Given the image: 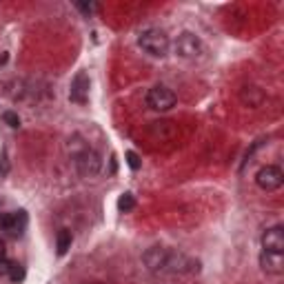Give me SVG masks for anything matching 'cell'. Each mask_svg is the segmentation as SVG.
<instances>
[{
    "instance_id": "6da1fadb",
    "label": "cell",
    "mask_w": 284,
    "mask_h": 284,
    "mask_svg": "<svg viewBox=\"0 0 284 284\" xmlns=\"http://www.w3.org/2000/svg\"><path fill=\"white\" fill-rule=\"evenodd\" d=\"M138 44H140L149 56H155V58L167 56V51H169V38H167V34L160 29L142 31L140 38H138Z\"/></svg>"
},
{
    "instance_id": "7a4b0ae2",
    "label": "cell",
    "mask_w": 284,
    "mask_h": 284,
    "mask_svg": "<svg viewBox=\"0 0 284 284\" xmlns=\"http://www.w3.org/2000/svg\"><path fill=\"white\" fill-rule=\"evenodd\" d=\"M176 53L180 58L193 60V58H198L200 53H202V42H200V38L195 34L184 31V34H180L176 40Z\"/></svg>"
},
{
    "instance_id": "3957f363",
    "label": "cell",
    "mask_w": 284,
    "mask_h": 284,
    "mask_svg": "<svg viewBox=\"0 0 284 284\" xmlns=\"http://www.w3.org/2000/svg\"><path fill=\"white\" fill-rule=\"evenodd\" d=\"M176 93L167 87H153L146 93V105L153 111H169L173 105H176Z\"/></svg>"
},
{
    "instance_id": "277c9868",
    "label": "cell",
    "mask_w": 284,
    "mask_h": 284,
    "mask_svg": "<svg viewBox=\"0 0 284 284\" xmlns=\"http://www.w3.org/2000/svg\"><path fill=\"white\" fill-rule=\"evenodd\" d=\"M255 182L260 189L264 191H273V189H280L284 182V173L280 167H275V164H269V167L260 169L255 176Z\"/></svg>"
},
{
    "instance_id": "5b68a950",
    "label": "cell",
    "mask_w": 284,
    "mask_h": 284,
    "mask_svg": "<svg viewBox=\"0 0 284 284\" xmlns=\"http://www.w3.org/2000/svg\"><path fill=\"white\" fill-rule=\"evenodd\" d=\"M262 247H264L266 253L282 255V253H284V229H282V226L266 229L264 235H262Z\"/></svg>"
},
{
    "instance_id": "8992f818",
    "label": "cell",
    "mask_w": 284,
    "mask_h": 284,
    "mask_svg": "<svg viewBox=\"0 0 284 284\" xmlns=\"http://www.w3.org/2000/svg\"><path fill=\"white\" fill-rule=\"evenodd\" d=\"M69 98L78 105H84L89 98V75L84 71L75 73V78L71 80V91H69Z\"/></svg>"
},
{
    "instance_id": "52a82bcc",
    "label": "cell",
    "mask_w": 284,
    "mask_h": 284,
    "mask_svg": "<svg viewBox=\"0 0 284 284\" xmlns=\"http://www.w3.org/2000/svg\"><path fill=\"white\" fill-rule=\"evenodd\" d=\"M144 264L149 266V271L164 269V266H169V253H164L162 248H151L144 253Z\"/></svg>"
},
{
    "instance_id": "ba28073f",
    "label": "cell",
    "mask_w": 284,
    "mask_h": 284,
    "mask_svg": "<svg viewBox=\"0 0 284 284\" xmlns=\"http://www.w3.org/2000/svg\"><path fill=\"white\" fill-rule=\"evenodd\" d=\"M240 100L247 106H260L264 100V91L260 87H242L240 89Z\"/></svg>"
},
{
    "instance_id": "9c48e42d",
    "label": "cell",
    "mask_w": 284,
    "mask_h": 284,
    "mask_svg": "<svg viewBox=\"0 0 284 284\" xmlns=\"http://www.w3.org/2000/svg\"><path fill=\"white\" fill-rule=\"evenodd\" d=\"M78 167H80V171L84 173V176H93V173L98 171V167H100V162H98V155L96 153H84L82 158L78 160Z\"/></svg>"
},
{
    "instance_id": "30bf717a",
    "label": "cell",
    "mask_w": 284,
    "mask_h": 284,
    "mask_svg": "<svg viewBox=\"0 0 284 284\" xmlns=\"http://www.w3.org/2000/svg\"><path fill=\"white\" fill-rule=\"evenodd\" d=\"M262 266L264 271L271 273H282V255H275V253H262Z\"/></svg>"
},
{
    "instance_id": "8fae6325",
    "label": "cell",
    "mask_w": 284,
    "mask_h": 284,
    "mask_svg": "<svg viewBox=\"0 0 284 284\" xmlns=\"http://www.w3.org/2000/svg\"><path fill=\"white\" fill-rule=\"evenodd\" d=\"M69 248H71V231L62 229L60 233H58V255H65Z\"/></svg>"
},
{
    "instance_id": "7c38bea8",
    "label": "cell",
    "mask_w": 284,
    "mask_h": 284,
    "mask_svg": "<svg viewBox=\"0 0 284 284\" xmlns=\"http://www.w3.org/2000/svg\"><path fill=\"white\" fill-rule=\"evenodd\" d=\"M133 207H136V198H133L131 193L120 195V200H118V209H120V211H131Z\"/></svg>"
},
{
    "instance_id": "4fadbf2b",
    "label": "cell",
    "mask_w": 284,
    "mask_h": 284,
    "mask_svg": "<svg viewBox=\"0 0 284 284\" xmlns=\"http://www.w3.org/2000/svg\"><path fill=\"white\" fill-rule=\"evenodd\" d=\"M2 120L9 124V127H20V118H18V113H13V111H4Z\"/></svg>"
},
{
    "instance_id": "5bb4252c",
    "label": "cell",
    "mask_w": 284,
    "mask_h": 284,
    "mask_svg": "<svg viewBox=\"0 0 284 284\" xmlns=\"http://www.w3.org/2000/svg\"><path fill=\"white\" fill-rule=\"evenodd\" d=\"M127 164L133 169V171H138V169H140V164H142L140 162V155L133 153V151H127Z\"/></svg>"
},
{
    "instance_id": "9a60e30c",
    "label": "cell",
    "mask_w": 284,
    "mask_h": 284,
    "mask_svg": "<svg viewBox=\"0 0 284 284\" xmlns=\"http://www.w3.org/2000/svg\"><path fill=\"white\" fill-rule=\"evenodd\" d=\"M9 278H11L13 282H20V280L25 278V271H22V266L11 264V269H9Z\"/></svg>"
},
{
    "instance_id": "2e32d148",
    "label": "cell",
    "mask_w": 284,
    "mask_h": 284,
    "mask_svg": "<svg viewBox=\"0 0 284 284\" xmlns=\"http://www.w3.org/2000/svg\"><path fill=\"white\" fill-rule=\"evenodd\" d=\"M9 269H11V262L0 260V273H9Z\"/></svg>"
},
{
    "instance_id": "e0dca14e",
    "label": "cell",
    "mask_w": 284,
    "mask_h": 284,
    "mask_svg": "<svg viewBox=\"0 0 284 284\" xmlns=\"http://www.w3.org/2000/svg\"><path fill=\"white\" fill-rule=\"evenodd\" d=\"M0 260H4V242L0 240Z\"/></svg>"
}]
</instances>
